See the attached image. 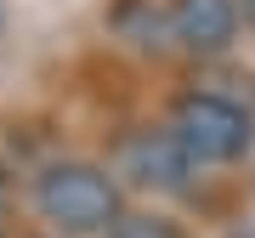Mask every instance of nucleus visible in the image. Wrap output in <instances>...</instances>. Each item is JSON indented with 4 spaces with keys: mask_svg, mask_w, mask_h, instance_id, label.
Segmentation results:
<instances>
[{
    "mask_svg": "<svg viewBox=\"0 0 255 238\" xmlns=\"http://www.w3.org/2000/svg\"><path fill=\"white\" fill-rule=\"evenodd\" d=\"M102 238H187V233L170 216H159V210H119Z\"/></svg>",
    "mask_w": 255,
    "mask_h": 238,
    "instance_id": "39448f33",
    "label": "nucleus"
},
{
    "mask_svg": "<svg viewBox=\"0 0 255 238\" xmlns=\"http://www.w3.org/2000/svg\"><path fill=\"white\" fill-rule=\"evenodd\" d=\"M34 204L57 233H74V238L108 233L114 216H119V182L97 165L68 159V165H51V170L34 176Z\"/></svg>",
    "mask_w": 255,
    "mask_h": 238,
    "instance_id": "f257e3e1",
    "label": "nucleus"
},
{
    "mask_svg": "<svg viewBox=\"0 0 255 238\" xmlns=\"http://www.w3.org/2000/svg\"><path fill=\"white\" fill-rule=\"evenodd\" d=\"M170 136L187 147L193 165H227V159H238L250 147L255 125H250V114L238 108V102L216 97V91H193V97L176 102Z\"/></svg>",
    "mask_w": 255,
    "mask_h": 238,
    "instance_id": "f03ea898",
    "label": "nucleus"
},
{
    "mask_svg": "<svg viewBox=\"0 0 255 238\" xmlns=\"http://www.w3.org/2000/svg\"><path fill=\"white\" fill-rule=\"evenodd\" d=\"M244 23H250V28H255V0H244Z\"/></svg>",
    "mask_w": 255,
    "mask_h": 238,
    "instance_id": "423d86ee",
    "label": "nucleus"
},
{
    "mask_svg": "<svg viewBox=\"0 0 255 238\" xmlns=\"http://www.w3.org/2000/svg\"><path fill=\"white\" fill-rule=\"evenodd\" d=\"M170 34L193 57H221L233 46V34H238V6L233 0H176Z\"/></svg>",
    "mask_w": 255,
    "mask_h": 238,
    "instance_id": "20e7f679",
    "label": "nucleus"
},
{
    "mask_svg": "<svg viewBox=\"0 0 255 238\" xmlns=\"http://www.w3.org/2000/svg\"><path fill=\"white\" fill-rule=\"evenodd\" d=\"M114 170L125 176L130 187H142V193H187L199 165L187 159V147L170 136V125H164V130H136V136H125L119 153H114Z\"/></svg>",
    "mask_w": 255,
    "mask_h": 238,
    "instance_id": "7ed1b4c3",
    "label": "nucleus"
}]
</instances>
